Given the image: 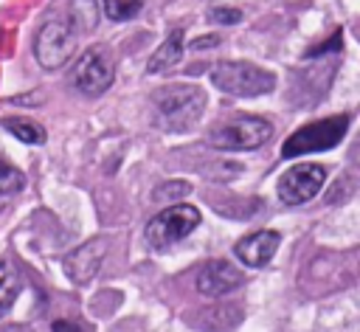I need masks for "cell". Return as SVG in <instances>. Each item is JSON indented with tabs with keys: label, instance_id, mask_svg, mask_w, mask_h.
Instances as JSON below:
<instances>
[{
	"label": "cell",
	"instance_id": "cell-1",
	"mask_svg": "<svg viewBox=\"0 0 360 332\" xmlns=\"http://www.w3.org/2000/svg\"><path fill=\"white\" fill-rule=\"evenodd\" d=\"M152 98H155V127L166 132H186L200 121L208 96L197 84H166Z\"/></svg>",
	"mask_w": 360,
	"mask_h": 332
},
{
	"label": "cell",
	"instance_id": "cell-2",
	"mask_svg": "<svg viewBox=\"0 0 360 332\" xmlns=\"http://www.w3.org/2000/svg\"><path fill=\"white\" fill-rule=\"evenodd\" d=\"M211 82L217 90L239 98H256L276 90V73L253 62H217L211 68Z\"/></svg>",
	"mask_w": 360,
	"mask_h": 332
},
{
	"label": "cell",
	"instance_id": "cell-3",
	"mask_svg": "<svg viewBox=\"0 0 360 332\" xmlns=\"http://www.w3.org/2000/svg\"><path fill=\"white\" fill-rule=\"evenodd\" d=\"M349 115H329L321 121H309L304 127H298L292 135H287V141L281 143V158H298V155H309V152H326L335 143L343 141V135L349 132Z\"/></svg>",
	"mask_w": 360,
	"mask_h": 332
},
{
	"label": "cell",
	"instance_id": "cell-4",
	"mask_svg": "<svg viewBox=\"0 0 360 332\" xmlns=\"http://www.w3.org/2000/svg\"><path fill=\"white\" fill-rule=\"evenodd\" d=\"M273 135V124L262 115H236L208 132V143L222 152H253L267 143Z\"/></svg>",
	"mask_w": 360,
	"mask_h": 332
},
{
	"label": "cell",
	"instance_id": "cell-5",
	"mask_svg": "<svg viewBox=\"0 0 360 332\" xmlns=\"http://www.w3.org/2000/svg\"><path fill=\"white\" fill-rule=\"evenodd\" d=\"M200 225V211L194 205H186V203H174L169 205L166 211L155 214L149 222H146V245L152 250H166L172 248L174 242L186 239L194 228Z\"/></svg>",
	"mask_w": 360,
	"mask_h": 332
},
{
	"label": "cell",
	"instance_id": "cell-6",
	"mask_svg": "<svg viewBox=\"0 0 360 332\" xmlns=\"http://www.w3.org/2000/svg\"><path fill=\"white\" fill-rule=\"evenodd\" d=\"M76 39L79 34L68 20H48L34 37V56L45 70H56L73 56Z\"/></svg>",
	"mask_w": 360,
	"mask_h": 332
},
{
	"label": "cell",
	"instance_id": "cell-7",
	"mask_svg": "<svg viewBox=\"0 0 360 332\" xmlns=\"http://www.w3.org/2000/svg\"><path fill=\"white\" fill-rule=\"evenodd\" d=\"M112 79H115V68H112V59H110L104 45H93L84 53H79V59H76V65L70 70L73 87L82 96H90V98L107 93Z\"/></svg>",
	"mask_w": 360,
	"mask_h": 332
},
{
	"label": "cell",
	"instance_id": "cell-8",
	"mask_svg": "<svg viewBox=\"0 0 360 332\" xmlns=\"http://www.w3.org/2000/svg\"><path fill=\"white\" fill-rule=\"evenodd\" d=\"M326 183V169L321 163H298L292 169H287L278 177V200L284 205H301L309 203Z\"/></svg>",
	"mask_w": 360,
	"mask_h": 332
},
{
	"label": "cell",
	"instance_id": "cell-9",
	"mask_svg": "<svg viewBox=\"0 0 360 332\" xmlns=\"http://www.w3.org/2000/svg\"><path fill=\"white\" fill-rule=\"evenodd\" d=\"M245 284V273L228 259H211L197 273V290L205 298H222Z\"/></svg>",
	"mask_w": 360,
	"mask_h": 332
},
{
	"label": "cell",
	"instance_id": "cell-10",
	"mask_svg": "<svg viewBox=\"0 0 360 332\" xmlns=\"http://www.w3.org/2000/svg\"><path fill=\"white\" fill-rule=\"evenodd\" d=\"M278 245H281V234L264 228V231H256V234L242 236V239L233 245V256H236L242 264H248V267H264V264H270V259L276 256Z\"/></svg>",
	"mask_w": 360,
	"mask_h": 332
},
{
	"label": "cell",
	"instance_id": "cell-11",
	"mask_svg": "<svg viewBox=\"0 0 360 332\" xmlns=\"http://www.w3.org/2000/svg\"><path fill=\"white\" fill-rule=\"evenodd\" d=\"M104 253H107V239H104V236H96V239L79 245V248L70 250L68 259H65L68 276H70L76 284H87V281L98 273V267H101V262H104Z\"/></svg>",
	"mask_w": 360,
	"mask_h": 332
},
{
	"label": "cell",
	"instance_id": "cell-12",
	"mask_svg": "<svg viewBox=\"0 0 360 332\" xmlns=\"http://www.w3.org/2000/svg\"><path fill=\"white\" fill-rule=\"evenodd\" d=\"M180 56H183V31L180 28H174V31H169V37L158 45V51L149 56V62H146V73H166V70H172L174 65H180Z\"/></svg>",
	"mask_w": 360,
	"mask_h": 332
},
{
	"label": "cell",
	"instance_id": "cell-13",
	"mask_svg": "<svg viewBox=\"0 0 360 332\" xmlns=\"http://www.w3.org/2000/svg\"><path fill=\"white\" fill-rule=\"evenodd\" d=\"M68 23L76 28V34H84V31L96 28V23H98L96 0H70L68 3Z\"/></svg>",
	"mask_w": 360,
	"mask_h": 332
},
{
	"label": "cell",
	"instance_id": "cell-14",
	"mask_svg": "<svg viewBox=\"0 0 360 332\" xmlns=\"http://www.w3.org/2000/svg\"><path fill=\"white\" fill-rule=\"evenodd\" d=\"M17 295H20V279H17V273L6 262H0V318L14 307Z\"/></svg>",
	"mask_w": 360,
	"mask_h": 332
},
{
	"label": "cell",
	"instance_id": "cell-15",
	"mask_svg": "<svg viewBox=\"0 0 360 332\" xmlns=\"http://www.w3.org/2000/svg\"><path fill=\"white\" fill-rule=\"evenodd\" d=\"M3 127L14 135V138H20L22 143H42L45 141V129L39 127V124H34V121H25V118H6L3 121Z\"/></svg>",
	"mask_w": 360,
	"mask_h": 332
},
{
	"label": "cell",
	"instance_id": "cell-16",
	"mask_svg": "<svg viewBox=\"0 0 360 332\" xmlns=\"http://www.w3.org/2000/svg\"><path fill=\"white\" fill-rule=\"evenodd\" d=\"M141 8H143V0H104V14L115 23L132 20Z\"/></svg>",
	"mask_w": 360,
	"mask_h": 332
},
{
	"label": "cell",
	"instance_id": "cell-17",
	"mask_svg": "<svg viewBox=\"0 0 360 332\" xmlns=\"http://www.w3.org/2000/svg\"><path fill=\"white\" fill-rule=\"evenodd\" d=\"M25 186V174L11 166L6 158H0V194H17Z\"/></svg>",
	"mask_w": 360,
	"mask_h": 332
},
{
	"label": "cell",
	"instance_id": "cell-18",
	"mask_svg": "<svg viewBox=\"0 0 360 332\" xmlns=\"http://www.w3.org/2000/svg\"><path fill=\"white\" fill-rule=\"evenodd\" d=\"M208 20L211 23H219V25H236V23H242V11L239 8H231V6H214L208 11Z\"/></svg>",
	"mask_w": 360,
	"mask_h": 332
},
{
	"label": "cell",
	"instance_id": "cell-19",
	"mask_svg": "<svg viewBox=\"0 0 360 332\" xmlns=\"http://www.w3.org/2000/svg\"><path fill=\"white\" fill-rule=\"evenodd\" d=\"M188 191H191V186H188L186 180H172V183H166V186H163V191H158L155 197H160V200L174 197V200H177V197H186Z\"/></svg>",
	"mask_w": 360,
	"mask_h": 332
},
{
	"label": "cell",
	"instance_id": "cell-20",
	"mask_svg": "<svg viewBox=\"0 0 360 332\" xmlns=\"http://www.w3.org/2000/svg\"><path fill=\"white\" fill-rule=\"evenodd\" d=\"M338 48H340V31H335V34L329 37V42H323V45H318V48H309L307 56H323L326 51H338Z\"/></svg>",
	"mask_w": 360,
	"mask_h": 332
},
{
	"label": "cell",
	"instance_id": "cell-21",
	"mask_svg": "<svg viewBox=\"0 0 360 332\" xmlns=\"http://www.w3.org/2000/svg\"><path fill=\"white\" fill-rule=\"evenodd\" d=\"M51 329H53V332H82V326H79L76 321H65V318H56Z\"/></svg>",
	"mask_w": 360,
	"mask_h": 332
},
{
	"label": "cell",
	"instance_id": "cell-22",
	"mask_svg": "<svg viewBox=\"0 0 360 332\" xmlns=\"http://www.w3.org/2000/svg\"><path fill=\"white\" fill-rule=\"evenodd\" d=\"M214 45H219V37H200V39L191 42V51H205V48H214Z\"/></svg>",
	"mask_w": 360,
	"mask_h": 332
}]
</instances>
